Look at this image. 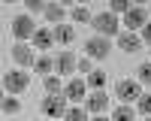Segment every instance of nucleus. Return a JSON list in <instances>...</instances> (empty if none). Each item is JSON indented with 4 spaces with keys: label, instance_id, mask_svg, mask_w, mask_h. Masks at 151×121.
Listing matches in <instances>:
<instances>
[{
    "label": "nucleus",
    "instance_id": "obj_12",
    "mask_svg": "<svg viewBox=\"0 0 151 121\" xmlns=\"http://www.w3.org/2000/svg\"><path fill=\"white\" fill-rule=\"evenodd\" d=\"M106 106H109V97H106V91H94L91 97H88V112L103 115V112H106Z\"/></svg>",
    "mask_w": 151,
    "mask_h": 121
},
{
    "label": "nucleus",
    "instance_id": "obj_2",
    "mask_svg": "<svg viewBox=\"0 0 151 121\" xmlns=\"http://www.w3.org/2000/svg\"><path fill=\"white\" fill-rule=\"evenodd\" d=\"M40 109H42V115H48V118H64L70 106H67V97L64 94H48V97H42Z\"/></svg>",
    "mask_w": 151,
    "mask_h": 121
},
{
    "label": "nucleus",
    "instance_id": "obj_14",
    "mask_svg": "<svg viewBox=\"0 0 151 121\" xmlns=\"http://www.w3.org/2000/svg\"><path fill=\"white\" fill-rule=\"evenodd\" d=\"M73 40H76V27H73V24H55V42L70 45Z\"/></svg>",
    "mask_w": 151,
    "mask_h": 121
},
{
    "label": "nucleus",
    "instance_id": "obj_8",
    "mask_svg": "<svg viewBox=\"0 0 151 121\" xmlns=\"http://www.w3.org/2000/svg\"><path fill=\"white\" fill-rule=\"evenodd\" d=\"M55 73H60V76H70V73H79V60H76L73 52H60L55 58Z\"/></svg>",
    "mask_w": 151,
    "mask_h": 121
},
{
    "label": "nucleus",
    "instance_id": "obj_16",
    "mask_svg": "<svg viewBox=\"0 0 151 121\" xmlns=\"http://www.w3.org/2000/svg\"><path fill=\"white\" fill-rule=\"evenodd\" d=\"M133 118H136V109L130 103H121L115 112H112V121H133Z\"/></svg>",
    "mask_w": 151,
    "mask_h": 121
},
{
    "label": "nucleus",
    "instance_id": "obj_25",
    "mask_svg": "<svg viewBox=\"0 0 151 121\" xmlns=\"http://www.w3.org/2000/svg\"><path fill=\"white\" fill-rule=\"evenodd\" d=\"M109 12H112V15H118V12H124V15H127V12H130V3H127V0H112Z\"/></svg>",
    "mask_w": 151,
    "mask_h": 121
},
{
    "label": "nucleus",
    "instance_id": "obj_19",
    "mask_svg": "<svg viewBox=\"0 0 151 121\" xmlns=\"http://www.w3.org/2000/svg\"><path fill=\"white\" fill-rule=\"evenodd\" d=\"M73 21H76V24H91L94 15H91L85 6H76V9H73Z\"/></svg>",
    "mask_w": 151,
    "mask_h": 121
},
{
    "label": "nucleus",
    "instance_id": "obj_5",
    "mask_svg": "<svg viewBox=\"0 0 151 121\" xmlns=\"http://www.w3.org/2000/svg\"><path fill=\"white\" fill-rule=\"evenodd\" d=\"M36 30H40V27L33 24L30 15H15V18H12V33H15V40H27V36L33 40Z\"/></svg>",
    "mask_w": 151,
    "mask_h": 121
},
{
    "label": "nucleus",
    "instance_id": "obj_7",
    "mask_svg": "<svg viewBox=\"0 0 151 121\" xmlns=\"http://www.w3.org/2000/svg\"><path fill=\"white\" fill-rule=\"evenodd\" d=\"M124 24H127L130 33L139 30V27H145V24H148V9L145 6H130V12L124 15Z\"/></svg>",
    "mask_w": 151,
    "mask_h": 121
},
{
    "label": "nucleus",
    "instance_id": "obj_29",
    "mask_svg": "<svg viewBox=\"0 0 151 121\" xmlns=\"http://www.w3.org/2000/svg\"><path fill=\"white\" fill-rule=\"evenodd\" d=\"M94 121H112V118H106V115H97V118H94Z\"/></svg>",
    "mask_w": 151,
    "mask_h": 121
},
{
    "label": "nucleus",
    "instance_id": "obj_11",
    "mask_svg": "<svg viewBox=\"0 0 151 121\" xmlns=\"http://www.w3.org/2000/svg\"><path fill=\"white\" fill-rule=\"evenodd\" d=\"M85 88H88V82H82V79H70L67 85H64V97L67 100H85Z\"/></svg>",
    "mask_w": 151,
    "mask_h": 121
},
{
    "label": "nucleus",
    "instance_id": "obj_23",
    "mask_svg": "<svg viewBox=\"0 0 151 121\" xmlns=\"http://www.w3.org/2000/svg\"><path fill=\"white\" fill-rule=\"evenodd\" d=\"M136 112H142V115H151V91L142 94L139 100H136Z\"/></svg>",
    "mask_w": 151,
    "mask_h": 121
},
{
    "label": "nucleus",
    "instance_id": "obj_26",
    "mask_svg": "<svg viewBox=\"0 0 151 121\" xmlns=\"http://www.w3.org/2000/svg\"><path fill=\"white\" fill-rule=\"evenodd\" d=\"M27 12L33 15V12H45V3L42 0H27Z\"/></svg>",
    "mask_w": 151,
    "mask_h": 121
},
{
    "label": "nucleus",
    "instance_id": "obj_22",
    "mask_svg": "<svg viewBox=\"0 0 151 121\" xmlns=\"http://www.w3.org/2000/svg\"><path fill=\"white\" fill-rule=\"evenodd\" d=\"M136 82H139V85H151V64H139V70H136Z\"/></svg>",
    "mask_w": 151,
    "mask_h": 121
},
{
    "label": "nucleus",
    "instance_id": "obj_24",
    "mask_svg": "<svg viewBox=\"0 0 151 121\" xmlns=\"http://www.w3.org/2000/svg\"><path fill=\"white\" fill-rule=\"evenodd\" d=\"M64 121H88V112H85V109H79V106H73V109H67Z\"/></svg>",
    "mask_w": 151,
    "mask_h": 121
},
{
    "label": "nucleus",
    "instance_id": "obj_18",
    "mask_svg": "<svg viewBox=\"0 0 151 121\" xmlns=\"http://www.w3.org/2000/svg\"><path fill=\"white\" fill-rule=\"evenodd\" d=\"M88 85H91L94 91H103V85H106V73H103V70H94V73H88Z\"/></svg>",
    "mask_w": 151,
    "mask_h": 121
},
{
    "label": "nucleus",
    "instance_id": "obj_20",
    "mask_svg": "<svg viewBox=\"0 0 151 121\" xmlns=\"http://www.w3.org/2000/svg\"><path fill=\"white\" fill-rule=\"evenodd\" d=\"M3 115H15L18 109H21V103H18V97H3Z\"/></svg>",
    "mask_w": 151,
    "mask_h": 121
},
{
    "label": "nucleus",
    "instance_id": "obj_3",
    "mask_svg": "<svg viewBox=\"0 0 151 121\" xmlns=\"http://www.w3.org/2000/svg\"><path fill=\"white\" fill-rule=\"evenodd\" d=\"M27 85H30V73L9 70L6 76H3V88H6L9 94H21V91H27Z\"/></svg>",
    "mask_w": 151,
    "mask_h": 121
},
{
    "label": "nucleus",
    "instance_id": "obj_15",
    "mask_svg": "<svg viewBox=\"0 0 151 121\" xmlns=\"http://www.w3.org/2000/svg\"><path fill=\"white\" fill-rule=\"evenodd\" d=\"M52 70H55V60L48 58V55H42V58H36V64H33V73H40V76L45 79V76H52Z\"/></svg>",
    "mask_w": 151,
    "mask_h": 121
},
{
    "label": "nucleus",
    "instance_id": "obj_28",
    "mask_svg": "<svg viewBox=\"0 0 151 121\" xmlns=\"http://www.w3.org/2000/svg\"><path fill=\"white\" fill-rule=\"evenodd\" d=\"M142 42H148V45H151V18H148L145 27H142Z\"/></svg>",
    "mask_w": 151,
    "mask_h": 121
},
{
    "label": "nucleus",
    "instance_id": "obj_21",
    "mask_svg": "<svg viewBox=\"0 0 151 121\" xmlns=\"http://www.w3.org/2000/svg\"><path fill=\"white\" fill-rule=\"evenodd\" d=\"M42 82H45V91H48V94H64V88H60V79H58V73H55V76H45Z\"/></svg>",
    "mask_w": 151,
    "mask_h": 121
},
{
    "label": "nucleus",
    "instance_id": "obj_10",
    "mask_svg": "<svg viewBox=\"0 0 151 121\" xmlns=\"http://www.w3.org/2000/svg\"><path fill=\"white\" fill-rule=\"evenodd\" d=\"M118 48H121V52L124 55H133V52H139V48H142V40H139V36H136V33H118Z\"/></svg>",
    "mask_w": 151,
    "mask_h": 121
},
{
    "label": "nucleus",
    "instance_id": "obj_30",
    "mask_svg": "<svg viewBox=\"0 0 151 121\" xmlns=\"http://www.w3.org/2000/svg\"><path fill=\"white\" fill-rule=\"evenodd\" d=\"M145 121H151V115H145Z\"/></svg>",
    "mask_w": 151,
    "mask_h": 121
},
{
    "label": "nucleus",
    "instance_id": "obj_6",
    "mask_svg": "<svg viewBox=\"0 0 151 121\" xmlns=\"http://www.w3.org/2000/svg\"><path fill=\"white\" fill-rule=\"evenodd\" d=\"M85 52H88V58H100V60H106L109 52H112V45H109L106 36H91V40L85 42Z\"/></svg>",
    "mask_w": 151,
    "mask_h": 121
},
{
    "label": "nucleus",
    "instance_id": "obj_17",
    "mask_svg": "<svg viewBox=\"0 0 151 121\" xmlns=\"http://www.w3.org/2000/svg\"><path fill=\"white\" fill-rule=\"evenodd\" d=\"M64 12H67V9L60 6V3H48V6H45V18L52 21V24H60V21H64Z\"/></svg>",
    "mask_w": 151,
    "mask_h": 121
},
{
    "label": "nucleus",
    "instance_id": "obj_9",
    "mask_svg": "<svg viewBox=\"0 0 151 121\" xmlns=\"http://www.w3.org/2000/svg\"><path fill=\"white\" fill-rule=\"evenodd\" d=\"M12 60H15L18 67H33L36 64V58H33V52H30V45H24V42H15L12 45Z\"/></svg>",
    "mask_w": 151,
    "mask_h": 121
},
{
    "label": "nucleus",
    "instance_id": "obj_1",
    "mask_svg": "<svg viewBox=\"0 0 151 121\" xmlns=\"http://www.w3.org/2000/svg\"><path fill=\"white\" fill-rule=\"evenodd\" d=\"M91 27L97 30V36H118L121 33V24H118V18L112 15V12H100V15H94Z\"/></svg>",
    "mask_w": 151,
    "mask_h": 121
},
{
    "label": "nucleus",
    "instance_id": "obj_27",
    "mask_svg": "<svg viewBox=\"0 0 151 121\" xmlns=\"http://www.w3.org/2000/svg\"><path fill=\"white\" fill-rule=\"evenodd\" d=\"M79 73H94V67H91V58H82V60H79Z\"/></svg>",
    "mask_w": 151,
    "mask_h": 121
},
{
    "label": "nucleus",
    "instance_id": "obj_13",
    "mask_svg": "<svg viewBox=\"0 0 151 121\" xmlns=\"http://www.w3.org/2000/svg\"><path fill=\"white\" fill-rule=\"evenodd\" d=\"M52 45H55V30L40 27L33 33V48H52Z\"/></svg>",
    "mask_w": 151,
    "mask_h": 121
},
{
    "label": "nucleus",
    "instance_id": "obj_4",
    "mask_svg": "<svg viewBox=\"0 0 151 121\" xmlns=\"http://www.w3.org/2000/svg\"><path fill=\"white\" fill-rule=\"evenodd\" d=\"M115 97L121 103H136L142 97V91H139V82L136 79H121L118 85H115Z\"/></svg>",
    "mask_w": 151,
    "mask_h": 121
}]
</instances>
